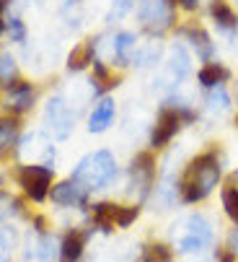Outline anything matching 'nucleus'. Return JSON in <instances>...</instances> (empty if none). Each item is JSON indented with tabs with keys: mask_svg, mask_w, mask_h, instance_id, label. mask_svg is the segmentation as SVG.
I'll return each instance as SVG.
<instances>
[{
	"mask_svg": "<svg viewBox=\"0 0 238 262\" xmlns=\"http://www.w3.org/2000/svg\"><path fill=\"white\" fill-rule=\"evenodd\" d=\"M223 179V154L220 148H207L186 161L179 177V200L184 205H197L207 200Z\"/></svg>",
	"mask_w": 238,
	"mask_h": 262,
	"instance_id": "nucleus-1",
	"label": "nucleus"
},
{
	"mask_svg": "<svg viewBox=\"0 0 238 262\" xmlns=\"http://www.w3.org/2000/svg\"><path fill=\"white\" fill-rule=\"evenodd\" d=\"M215 242L212 221L205 213H189L171 226V247L179 254H202Z\"/></svg>",
	"mask_w": 238,
	"mask_h": 262,
	"instance_id": "nucleus-2",
	"label": "nucleus"
},
{
	"mask_svg": "<svg viewBox=\"0 0 238 262\" xmlns=\"http://www.w3.org/2000/svg\"><path fill=\"white\" fill-rule=\"evenodd\" d=\"M119 169H116V159L111 151L106 148H99V151H91L88 156H83L81 161L75 164L70 179L75 184H81L83 190L91 195L96 190H106L109 184H114Z\"/></svg>",
	"mask_w": 238,
	"mask_h": 262,
	"instance_id": "nucleus-3",
	"label": "nucleus"
},
{
	"mask_svg": "<svg viewBox=\"0 0 238 262\" xmlns=\"http://www.w3.org/2000/svg\"><path fill=\"white\" fill-rule=\"evenodd\" d=\"M137 21L150 36H161L176 26V3L174 0H140Z\"/></svg>",
	"mask_w": 238,
	"mask_h": 262,
	"instance_id": "nucleus-4",
	"label": "nucleus"
},
{
	"mask_svg": "<svg viewBox=\"0 0 238 262\" xmlns=\"http://www.w3.org/2000/svg\"><path fill=\"white\" fill-rule=\"evenodd\" d=\"M155 159H153V151H140L132 164H130V184H127V192L132 198H137V205L145 203L153 190H155V184H158V169H155Z\"/></svg>",
	"mask_w": 238,
	"mask_h": 262,
	"instance_id": "nucleus-5",
	"label": "nucleus"
},
{
	"mask_svg": "<svg viewBox=\"0 0 238 262\" xmlns=\"http://www.w3.org/2000/svg\"><path fill=\"white\" fill-rule=\"evenodd\" d=\"M44 127L55 140H67L75 130V109L65 96H50L44 104Z\"/></svg>",
	"mask_w": 238,
	"mask_h": 262,
	"instance_id": "nucleus-6",
	"label": "nucleus"
},
{
	"mask_svg": "<svg viewBox=\"0 0 238 262\" xmlns=\"http://www.w3.org/2000/svg\"><path fill=\"white\" fill-rule=\"evenodd\" d=\"M16 179L34 203H42V200L50 198V190H52V169L50 166L21 164L18 171H16Z\"/></svg>",
	"mask_w": 238,
	"mask_h": 262,
	"instance_id": "nucleus-7",
	"label": "nucleus"
},
{
	"mask_svg": "<svg viewBox=\"0 0 238 262\" xmlns=\"http://www.w3.org/2000/svg\"><path fill=\"white\" fill-rule=\"evenodd\" d=\"M181 127H184V122L179 117V112L163 101L161 109H158V115H155L153 127H150V140H148L150 151H163L166 145H171V140L179 135Z\"/></svg>",
	"mask_w": 238,
	"mask_h": 262,
	"instance_id": "nucleus-8",
	"label": "nucleus"
},
{
	"mask_svg": "<svg viewBox=\"0 0 238 262\" xmlns=\"http://www.w3.org/2000/svg\"><path fill=\"white\" fill-rule=\"evenodd\" d=\"M18 156L29 164H42V166L52 169V164H55V143L47 133L31 130L18 140Z\"/></svg>",
	"mask_w": 238,
	"mask_h": 262,
	"instance_id": "nucleus-9",
	"label": "nucleus"
},
{
	"mask_svg": "<svg viewBox=\"0 0 238 262\" xmlns=\"http://www.w3.org/2000/svg\"><path fill=\"white\" fill-rule=\"evenodd\" d=\"M189 73H192V55L184 45H174L169 50V57H166V73H163V78L158 81V83H163L169 89V96L179 89V83H184L189 78Z\"/></svg>",
	"mask_w": 238,
	"mask_h": 262,
	"instance_id": "nucleus-10",
	"label": "nucleus"
},
{
	"mask_svg": "<svg viewBox=\"0 0 238 262\" xmlns=\"http://www.w3.org/2000/svg\"><path fill=\"white\" fill-rule=\"evenodd\" d=\"M34 234H29L26 242V262H52L55 257H60V244L52 234H47L42 229V221L34 223Z\"/></svg>",
	"mask_w": 238,
	"mask_h": 262,
	"instance_id": "nucleus-11",
	"label": "nucleus"
},
{
	"mask_svg": "<svg viewBox=\"0 0 238 262\" xmlns=\"http://www.w3.org/2000/svg\"><path fill=\"white\" fill-rule=\"evenodd\" d=\"M52 203L60 208H86L88 205V192L81 184H75L73 179H62L57 184H52Z\"/></svg>",
	"mask_w": 238,
	"mask_h": 262,
	"instance_id": "nucleus-12",
	"label": "nucleus"
},
{
	"mask_svg": "<svg viewBox=\"0 0 238 262\" xmlns=\"http://www.w3.org/2000/svg\"><path fill=\"white\" fill-rule=\"evenodd\" d=\"M179 34L186 36V42L192 47V52L205 62H215V42H212V36L202 29V26H197V24H189V26H181Z\"/></svg>",
	"mask_w": 238,
	"mask_h": 262,
	"instance_id": "nucleus-13",
	"label": "nucleus"
},
{
	"mask_svg": "<svg viewBox=\"0 0 238 262\" xmlns=\"http://www.w3.org/2000/svg\"><path fill=\"white\" fill-rule=\"evenodd\" d=\"M114 117H116V104H114V99H111V96L96 99L91 115H88V133H93V135L106 133V130L114 125Z\"/></svg>",
	"mask_w": 238,
	"mask_h": 262,
	"instance_id": "nucleus-14",
	"label": "nucleus"
},
{
	"mask_svg": "<svg viewBox=\"0 0 238 262\" xmlns=\"http://www.w3.org/2000/svg\"><path fill=\"white\" fill-rule=\"evenodd\" d=\"M34 99H36V91L29 81H13L8 89H6V106L13 112V115H23L34 106Z\"/></svg>",
	"mask_w": 238,
	"mask_h": 262,
	"instance_id": "nucleus-15",
	"label": "nucleus"
},
{
	"mask_svg": "<svg viewBox=\"0 0 238 262\" xmlns=\"http://www.w3.org/2000/svg\"><path fill=\"white\" fill-rule=\"evenodd\" d=\"M207 11H210V18L218 26V31L225 34L228 39H233V36L238 34V13L233 11V6L228 3V0H210Z\"/></svg>",
	"mask_w": 238,
	"mask_h": 262,
	"instance_id": "nucleus-16",
	"label": "nucleus"
},
{
	"mask_svg": "<svg viewBox=\"0 0 238 262\" xmlns=\"http://www.w3.org/2000/svg\"><path fill=\"white\" fill-rule=\"evenodd\" d=\"M88 236H91V229H73L62 236L60 242V262H81L83 259V252H86V244H88Z\"/></svg>",
	"mask_w": 238,
	"mask_h": 262,
	"instance_id": "nucleus-17",
	"label": "nucleus"
},
{
	"mask_svg": "<svg viewBox=\"0 0 238 262\" xmlns=\"http://www.w3.org/2000/svg\"><path fill=\"white\" fill-rule=\"evenodd\" d=\"M135 52H137V36L132 31L114 34V39H111V62L116 68L130 65L135 60Z\"/></svg>",
	"mask_w": 238,
	"mask_h": 262,
	"instance_id": "nucleus-18",
	"label": "nucleus"
},
{
	"mask_svg": "<svg viewBox=\"0 0 238 262\" xmlns=\"http://www.w3.org/2000/svg\"><path fill=\"white\" fill-rule=\"evenodd\" d=\"M233 78L230 68H225L223 62H205L200 70H197V83L200 89H215V86H225Z\"/></svg>",
	"mask_w": 238,
	"mask_h": 262,
	"instance_id": "nucleus-19",
	"label": "nucleus"
},
{
	"mask_svg": "<svg viewBox=\"0 0 238 262\" xmlns=\"http://www.w3.org/2000/svg\"><path fill=\"white\" fill-rule=\"evenodd\" d=\"M205 112L212 117H225L230 115V109H233V96L225 86H215V89H207L205 91Z\"/></svg>",
	"mask_w": 238,
	"mask_h": 262,
	"instance_id": "nucleus-20",
	"label": "nucleus"
},
{
	"mask_svg": "<svg viewBox=\"0 0 238 262\" xmlns=\"http://www.w3.org/2000/svg\"><path fill=\"white\" fill-rule=\"evenodd\" d=\"M96 57H99V39H88L83 45L73 47V52L67 55V70L70 73H81L88 65H93Z\"/></svg>",
	"mask_w": 238,
	"mask_h": 262,
	"instance_id": "nucleus-21",
	"label": "nucleus"
},
{
	"mask_svg": "<svg viewBox=\"0 0 238 262\" xmlns=\"http://www.w3.org/2000/svg\"><path fill=\"white\" fill-rule=\"evenodd\" d=\"M161 55H163V45L158 42V39H150V42H145V45H137V52H135L132 65L140 68V70L153 68L158 60H161Z\"/></svg>",
	"mask_w": 238,
	"mask_h": 262,
	"instance_id": "nucleus-22",
	"label": "nucleus"
},
{
	"mask_svg": "<svg viewBox=\"0 0 238 262\" xmlns=\"http://www.w3.org/2000/svg\"><path fill=\"white\" fill-rule=\"evenodd\" d=\"M13 145H18V120L0 117V156H6Z\"/></svg>",
	"mask_w": 238,
	"mask_h": 262,
	"instance_id": "nucleus-23",
	"label": "nucleus"
},
{
	"mask_svg": "<svg viewBox=\"0 0 238 262\" xmlns=\"http://www.w3.org/2000/svg\"><path fill=\"white\" fill-rule=\"evenodd\" d=\"M114 213H116V205L114 203H96L91 208V218H93V229H101V231H111L116 223H114Z\"/></svg>",
	"mask_w": 238,
	"mask_h": 262,
	"instance_id": "nucleus-24",
	"label": "nucleus"
},
{
	"mask_svg": "<svg viewBox=\"0 0 238 262\" xmlns=\"http://www.w3.org/2000/svg\"><path fill=\"white\" fill-rule=\"evenodd\" d=\"M174 247L171 244H163V242H155L150 247H145L142 257H148L150 262H174Z\"/></svg>",
	"mask_w": 238,
	"mask_h": 262,
	"instance_id": "nucleus-25",
	"label": "nucleus"
},
{
	"mask_svg": "<svg viewBox=\"0 0 238 262\" xmlns=\"http://www.w3.org/2000/svg\"><path fill=\"white\" fill-rule=\"evenodd\" d=\"M220 200H223V210H225V215L238 226V190L235 187H223V192H220Z\"/></svg>",
	"mask_w": 238,
	"mask_h": 262,
	"instance_id": "nucleus-26",
	"label": "nucleus"
},
{
	"mask_svg": "<svg viewBox=\"0 0 238 262\" xmlns=\"http://www.w3.org/2000/svg\"><path fill=\"white\" fill-rule=\"evenodd\" d=\"M13 81H18V65H16V57L13 55H0V83L11 86Z\"/></svg>",
	"mask_w": 238,
	"mask_h": 262,
	"instance_id": "nucleus-27",
	"label": "nucleus"
},
{
	"mask_svg": "<svg viewBox=\"0 0 238 262\" xmlns=\"http://www.w3.org/2000/svg\"><path fill=\"white\" fill-rule=\"evenodd\" d=\"M140 215V205H116V213H114V223L119 229H127L130 223H135Z\"/></svg>",
	"mask_w": 238,
	"mask_h": 262,
	"instance_id": "nucleus-28",
	"label": "nucleus"
},
{
	"mask_svg": "<svg viewBox=\"0 0 238 262\" xmlns=\"http://www.w3.org/2000/svg\"><path fill=\"white\" fill-rule=\"evenodd\" d=\"M16 247V231L11 226H0V262H11Z\"/></svg>",
	"mask_w": 238,
	"mask_h": 262,
	"instance_id": "nucleus-29",
	"label": "nucleus"
},
{
	"mask_svg": "<svg viewBox=\"0 0 238 262\" xmlns=\"http://www.w3.org/2000/svg\"><path fill=\"white\" fill-rule=\"evenodd\" d=\"M6 31H8V36H11V42H16V45H23V42H26V24H23L18 16H11V18H8Z\"/></svg>",
	"mask_w": 238,
	"mask_h": 262,
	"instance_id": "nucleus-30",
	"label": "nucleus"
},
{
	"mask_svg": "<svg viewBox=\"0 0 238 262\" xmlns=\"http://www.w3.org/2000/svg\"><path fill=\"white\" fill-rule=\"evenodd\" d=\"M132 8H135V0H114L111 11H109V18H122V16H127Z\"/></svg>",
	"mask_w": 238,
	"mask_h": 262,
	"instance_id": "nucleus-31",
	"label": "nucleus"
},
{
	"mask_svg": "<svg viewBox=\"0 0 238 262\" xmlns=\"http://www.w3.org/2000/svg\"><path fill=\"white\" fill-rule=\"evenodd\" d=\"M16 208H18V203L8 192H0V221H6L11 213H16Z\"/></svg>",
	"mask_w": 238,
	"mask_h": 262,
	"instance_id": "nucleus-32",
	"label": "nucleus"
},
{
	"mask_svg": "<svg viewBox=\"0 0 238 262\" xmlns=\"http://www.w3.org/2000/svg\"><path fill=\"white\" fill-rule=\"evenodd\" d=\"M215 262H238V257L228 247H218L215 249Z\"/></svg>",
	"mask_w": 238,
	"mask_h": 262,
	"instance_id": "nucleus-33",
	"label": "nucleus"
},
{
	"mask_svg": "<svg viewBox=\"0 0 238 262\" xmlns=\"http://www.w3.org/2000/svg\"><path fill=\"white\" fill-rule=\"evenodd\" d=\"M174 3H176V8H181V11H186V13H192V11L200 8V0H174Z\"/></svg>",
	"mask_w": 238,
	"mask_h": 262,
	"instance_id": "nucleus-34",
	"label": "nucleus"
},
{
	"mask_svg": "<svg viewBox=\"0 0 238 262\" xmlns=\"http://www.w3.org/2000/svg\"><path fill=\"white\" fill-rule=\"evenodd\" d=\"M225 247H228V249H230V252L238 257V226H235V229L228 234V244H225Z\"/></svg>",
	"mask_w": 238,
	"mask_h": 262,
	"instance_id": "nucleus-35",
	"label": "nucleus"
},
{
	"mask_svg": "<svg viewBox=\"0 0 238 262\" xmlns=\"http://www.w3.org/2000/svg\"><path fill=\"white\" fill-rule=\"evenodd\" d=\"M6 6H8V0H0V13L6 11Z\"/></svg>",
	"mask_w": 238,
	"mask_h": 262,
	"instance_id": "nucleus-36",
	"label": "nucleus"
},
{
	"mask_svg": "<svg viewBox=\"0 0 238 262\" xmlns=\"http://www.w3.org/2000/svg\"><path fill=\"white\" fill-rule=\"evenodd\" d=\"M6 31V24H3V18H0V34H3Z\"/></svg>",
	"mask_w": 238,
	"mask_h": 262,
	"instance_id": "nucleus-37",
	"label": "nucleus"
},
{
	"mask_svg": "<svg viewBox=\"0 0 238 262\" xmlns=\"http://www.w3.org/2000/svg\"><path fill=\"white\" fill-rule=\"evenodd\" d=\"M235 101H238V83H235Z\"/></svg>",
	"mask_w": 238,
	"mask_h": 262,
	"instance_id": "nucleus-38",
	"label": "nucleus"
},
{
	"mask_svg": "<svg viewBox=\"0 0 238 262\" xmlns=\"http://www.w3.org/2000/svg\"><path fill=\"white\" fill-rule=\"evenodd\" d=\"M140 262H150V259H148V257H142V259H140Z\"/></svg>",
	"mask_w": 238,
	"mask_h": 262,
	"instance_id": "nucleus-39",
	"label": "nucleus"
},
{
	"mask_svg": "<svg viewBox=\"0 0 238 262\" xmlns=\"http://www.w3.org/2000/svg\"><path fill=\"white\" fill-rule=\"evenodd\" d=\"M235 127H238V117H235Z\"/></svg>",
	"mask_w": 238,
	"mask_h": 262,
	"instance_id": "nucleus-40",
	"label": "nucleus"
}]
</instances>
